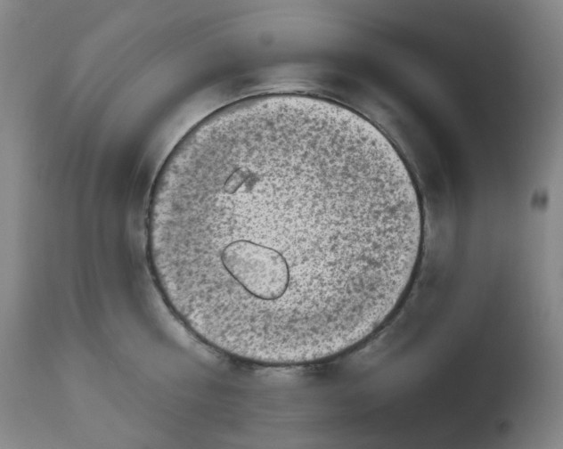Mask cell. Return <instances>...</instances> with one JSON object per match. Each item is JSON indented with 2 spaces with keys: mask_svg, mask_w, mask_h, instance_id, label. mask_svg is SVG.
<instances>
[{
  "mask_svg": "<svg viewBox=\"0 0 563 449\" xmlns=\"http://www.w3.org/2000/svg\"><path fill=\"white\" fill-rule=\"evenodd\" d=\"M423 215L404 159L368 119L301 94L248 98L166 159L146 217L165 302L220 353L269 367L351 351L396 311Z\"/></svg>",
  "mask_w": 563,
  "mask_h": 449,
  "instance_id": "1",
  "label": "cell"
}]
</instances>
